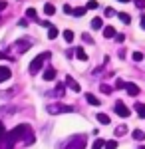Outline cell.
I'll list each match as a JSON object with an SVG mask.
<instances>
[{"label": "cell", "instance_id": "83f0119b", "mask_svg": "<svg viewBox=\"0 0 145 149\" xmlns=\"http://www.w3.org/2000/svg\"><path fill=\"white\" fill-rule=\"evenodd\" d=\"M86 10H88V8H86V6H82V8H76L72 14H74V16H84V14H86Z\"/></svg>", "mask_w": 145, "mask_h": 149}, {"label": "cell", "instance_id": "484cf974", "mask_svg": "<svg viewBox=\"0 0 145 149\" xmlns=\"http://www.w3.org/2000/svg\"><path fill=\"white\" fill-rule=\"evenodd\" d=\"M98 6H100V4H98V0H89L88 4H86V8H88V10H96Z\"/></svg>", "mask_w": 145, "mask_h": 149}, {"label": "cell", "instance_id": "d590c367", "mask_svg": "<svg viewBox=\"0 0 145 149\" xmlns=\"http://www.w3.org/2000/svg\"><path fill=\"white\" fill-rule=\"evenodd\" d=\"M115 40H117V42H123V40H125V34H115Z\"/></svg>", "mask_w": 145, "mask_h": 149}, {"label": "cell", "instance_id": "4dcf8cb0", "mask_svg": "<svg viewBox=\"0 0 145 149\" xmlns=\"http://www.w3.org/2000/svg\"><path fill=\"white\" fill-rule=\"evenodd\" d=\"M26 16L28 18H36V10L34 8H26Z\"/></svg>", "mask_w": 145, "mask_h": 149}, {"label": "cell", "instance_id": "d6a6232c", "mask_svg": "<svg viewBox=\"0 0 145 149\" xmlns=\"http://www.w3.org/2000/svg\"><path fill=\"white\" fill-rule=\"evenodd\" d=\"M82 40H84L86 44H91V42H93V40H91V36H89V34H82Z\"/></svg>", "mask_w": 145, "mask_h": 149}, {"label": "cell", "instance_id": "60d3db41", "mask_svg": "<svg viewBox=\"0 0 145 149\" xmlns=\"http://www.w3.org/2000/svg\"><path fill=\"white\" fill-rule=\"evenodd\" d=\"M139 149H145V147H139Z\"/></svg>", "mask_w": 145, "mask_h": 149}, {"label": "cell", "instance_id": "9a60e30c", "mask_svg": "<svg viewBox=\"0 0 145 149\" xmlns=\"http://www.w3.org/2000/svg\"><path fill=\"white\" fill-rule=\"evenodd\" d=\"M86 100H88V103L89 105H100V100H98V97H96V95H93V93H86Z\"/></svg>", "mask_w": 145, "mask_h": 149}, {"label": "cell", "instance_id": "d4e9b609", "mask_svg": "<svg viewBox=\"0 0 145 149\" xmlns=\"http://www.w3.org/2000/svg\"><path fill=\"white\" fill-rule=\"evenodd\" d=\"M103 149H117V141H115V139L105 141V147H103Z\"/></svg>", "mask_w": 145, "mask_h": 149}, {"label": "cell", "instance_id": "e0dca14e", "mask_svg": "<svg viewBox=\"0 0 145 149\" xmlns=\"http://www.w3.org/2000/svg\"><path fill=\"white\" fill-rule=\"evenodd\" d=\"M91 28H93V30L103 28V20H101V18H93V20H91Z\"/></svg>", "mask_w": 145, "mask_h": 149}, {"label": "cell", "instance_id": "d6986e66", "mask_svg": "<svg viewBox=\"0 0 145 149\" xmlns=\"http://www.w3.org/2000/svg\"><path fill=\"white\" fill-rule=\"evenodd\" d=\"M64 93H66V86H64V84H58L54 95H62V97H64Z\"/></svg>", "mask_w": 145, "mask_h": 149}, {"label": "cell", "instance_id": "9c48e42d", "mask_svg": "<svg viewBox=\"0 0 145 149\" xmlns=\"http://www.w3.org/2000/svg\"><path fill=\"white\" fill-rule=\"evenodd\" d=\"M74 54H76V58H78L79 62H88V54H86V50H84V48H76V50H74Z\"/></svg>", "mask_w": 145, "mask_h": 149}, {"label": "cell", "instance_id": "f35d334b", "mask_svg": "<svg viewBox=\"0 0 145 149\" xmlns=\"http://www.w3.org/2000/svg\"><path fill=\"white\" fill-rule=\"evenodd\" d=\"M4 8H6V2H4V0H0V12L4 10Z\"/></svg>", "mask_w": 145, "mask_h": 149}, {"label": "cell", "instance_id": "8fae6325", "mask_svg": "<svg viewBox=\"0 0 145 149\" xmlns=\"http://www.w3.org/2000/svg\"><path fill=\"white\" fill-rule=\"evenodd\" d=\"M44 80H46V81L56 80V70H54V68H48V70L44 72Z\"/></svg>", "mask_w": 145, "mask_h": 149}, {"label": "cell", "instance_id": "1f68e13d", "mask_svg": "<svg viewBox=\"0 0 145 149\" xmlns=\"http://www.w3.org/2000/svg\"><path fill=\"white\" fill-rule=\"evenodd\" d=\"M133 2H135V6H137L139 10H143V8H145V0H133Z\"/></svg>", "mask_w": 145, "mask_h": 149}, {"label": "cell", "instance_id": "8d00e7d4", "mask_svg": "<svg viewBox=\"0 0 145 149\" xmlns=\"http://www.w3.org/2000/svg\"><path fill=\"white\" fill-rule=\"evenodd\" d=\"M139 24H141V28L145 30V14H141V20H139Z\"/></svg>", "mask_w": 145, "mask_h": 149}, {"label": "cell", "instance_id": "4316f807", "mask_svg": "<svg viewBox=\"0 0 145 149\" xmlns=\"http://www.w3.org/2000/svg\"><path fill=\"white\" fill-rule=\"evenodd\" d=\"M125 131H127V127L119 125L117 129H115V137H121V135H125Z\"/></svg>", "mask_w": 145, "mask_h": 149}, {"label": "cell", "instance_id": "ba28073f", "mask_svg": "<svg viewBox=\"0 0 145 149\" xmlns=\"http://www.w3.org/2000/svg\"><path fill=\"white\" fill-rule=\"evenodd\" d=\"M10 76H12L10 68H4V66H0V84H2V81H6V80H10Z\"/></svg>", "mask_w": 145, "mask_h": 149}, {"label": "cell", "instance_id": "7c38bea8", "mask_svg": "<svg viewBox=\"0 0 145 149\" xmlns=\"http://www.w3.org/2000/svg\"><path fill=\"white\" fill-rule=\"evenodd\" d=\"M115 34H117V32H115L113 26H105V28H103V36H105L107 40H109V38H115Z\"/></svg>", "mask_w": 145, "mask_h": 149}, {"label": "cell", "instance_id": "8992f818", "mask_svg": "<svg viewBox=\"0 0 145 149\" xmlns=\"http://www.w3.org/2000/svg\"><path fill=\"white\" fill-rule=\"evenodd\" d=\"M113 109H115V113L119 115V117H129V113H131V111H129V107H127L123 102H117Z\"/></svg>", "mask_w": 145, "mask_h": 149}, {"label": "cell", "instance_id": "7402d4cb", "mask_svg": "<svg viewBox=\"0 0 145 149\" xmlns=\"http://www.w3.org/2000/svg\"><path fill=\"white\" fill-rule=\"evenodd\" d=\"M131 58H133V62H143V60H145L143 52H133V54H131Z\"/></svg>", "mask_w": 145, "mask_h": 149}, {"label": "cell", "instance_id": "44dd1931", "mask_svg": "<svg viewBox=\"0 0 145 149\" xmlns=\"http://www.w3.org/2000/svg\"><path fill=\"white\" fill-rule=\"evenodd\" d=\"M133 139H137V141H143V139H145V133L141 131V129H135V131H133Z\"/></svg>", "mask_w": 145, "mask_h": 149}, {"label": "cell", "instance_id": "52a82bcc", "mask_svg": "<svg viewBox=\"0 0 145 149\" xmlns=\"http://www.w3.org/2000/svg\"><path fill=\"white\" fill-rule=\"evenodd\" d=\"M125 90H127V93H129L131 97H135V95L139 93V86H137V84H133V81H127V86H125Z\"/></svg>", "mask_w": 145, "mask_h": 149}, {"label": "cell", "instance_id": "ffe728a7", "mask_svg": "<svg viewBox=\"0 0 145 149\" xmlns=\"http://www.w3.org/2000/svg\"><path fill=\"white\" fill-rule=\"evenodd\" d=\"M64 40H66L68 44L74 42V32H72V30H64Z\"/></svg>", "mask_w": 145, "mask_h": 149}, {"label": "cell", "instance_id": "74e56055", "mask_svg": "<svg viewBox=\"0 0 145 149\" xmlns=\"http://www.w3.org/2000/svg\"><path fill=\"white\" fill-rule=\"evenodd\" d=\"M64 12H66V14H72L74 10H72V6H64Z\"/></svg>", "mask_w": 145, "mask_h": 149}, {"label": "cell", "instance_id": "7a4b0ae2", "mask_svg": "<svg viewBox=\"0 0 145 149\" xmlns=\"http://www.w3.org/2000/svg\"><path fill=\"white\" fill-rule=\"evenodd\" d=\"M50 52H42V54H38V56L34 58L32 62H30V66H28V72H30V76H36L38 72H40V68L46 64V60H50Z\"/></svg>", "mask_w": 145, "mask_h": 149}, {"label": "cell", "instance_id": "4fadbf2b", "mask_svg": "<svg viewBox=\"0 0 145 149\" xmlns=\"http://www.w3.org/2000/svg\"><path fill=\"white\" fill-rule=\"evenodd\" d=\"M135 111H137V115H139V117H143V119H145V103L137 102V103H135Z\"/></svg>", "mask_w": 145, "mask_h": 149}, {"label": "cell", "instance_id": "5bb4252c", "mask_svg": "<svg viewBox=\"0 0 145 149\" xmlns=\"http://www.w3.org/2000/svg\"><path fill=\"white\" fill-rule=\"evenodd\" d=\"M96 117H98V121H100L101 125H109V115L107 113H98Z\"/></svg>", "mask_w": 145, "mask_h": 149}, {"label": "cell", "instance_id": "2e32d148", "mask_svg": "<svg viewBox=\"0 0 145 149\" xmlns=\"http://www.w3.org/2000/svg\"><path fill=\"white\" fill-rule=\"evenodd\" d=\"M48 38H50V40H56L58 38V28L56 26H50V28H48Z\"/></svg>", "mask_w": 145, "mask_h": 149}, {"label": "cell", "instance_id": "5b68a950", "mask_svg": "<svg viewBox=\"0 0 145 149\" xmlns=\"http://www.w3.org/2000/svg\"><path fill=\"white\" fill-rule=\"evenodd\" d=\"M68 149H86V135H74L68 141Z\"/></svg>", "mask_w": 145, "mask_h": 149}, {"label": "cell", "instance_id": "6da1fadb", "mask_svg": "<svg viewBox=\"0 0 145 149\" xmlns=\"http://www.w3.org/2000/svg\"><path fill=\"white\" fill-rule=\"evenodd\" d=\"M20 139H26V143H32L34 141V135H32V127L28 125V123H20V125H16L12 131L6 133V139H4V149H10L16 141H20Z\"/></svg>", "mask_w": 145, "mask_h": 149}, {"label": "cell", "instance_id": "ab89813d", "mask_svg": "<svg viewBox=\"0 0 145 149\" xmlns=\"http://www.w3.org/2000/svg\"><path fill=\"white\" fill-rule=\"evenodd\" d=\"M119 2H129V0H119Z\"/></svg>", "mask_w": 145, "mask_h": 149}, {"label": "cell", "instance_id": "ac0fdd59", "mask_svg": "<svg viewBox=\"0 0 145 149\" xmlns=\"http://www.w3.org/2000/svg\"><path fill=\"white\" fill-rule=\"evenodd\" d=\"M44 12L48 16H54L56 14V8H54V4H44Z\"/></svg>", "mask_w": 145, "mask_h": 149}, {"label": "cell", "instance_id": "277c9868", "mask_svg": "<svg viewBox=\"0 0 145 149\" xmlns=\"http://www.w3.org/2000/svg\"><path fill=\"white\" fill-rule=\"evenodd\" d=\"M30 46H32V40H28V38H20V40H16V42H14L12 50H14V52H18V54H24V52H28V50H30Z\"/></svg>", "mask_w": 145, "mask_h": 149}, {"label": "cell", "instance_id": "f546056e", "mask_svg": "<svg viewBox=\"0 0 145 149\" xmlns=\"http://www.w3.org/2000/svg\"><path fill=\"white\" fill-rule=\"evenodd\" d=\"M125 86H127V81H123V80H117V81H115V88H117V90H123Z\"/></svg>", "mask_w": 145, "mask_h": 149}, {"label": "cell", "instance_id": "30bf717a", "mask_svg": "<svg viewBox=\"0 0 145 149\" xmlns=\"http://www.w3.org/2000/svg\"><path fill=\"white\" fill-rule=\"evenodd\" d=\"M66 81H68V86H70V88H72L74 92H82V88H79V84H78L76 80H74L72 76H68V78H66Z\"/></svg>", "mask_w": 145, "mask_h": 149}, {"label": "cell", "instance_id": "f1b7e54d", "mask_svg": "<svg viewBox=\"0 0 145 149\" xmlns=\"http://www.w3.org/2000/svg\"><path fill=\"white\" fill-rule=\"evenodd\" d=\"M6 133H8V131L4 129V125H2V121H0V143H2V141L6 139Z\"/></svg>", "mask_w": 145, "mask_h": 149}, {"label": "cell", "instance_id": "e575fe53", "mask_svg": "<svg viewBox=\"0 0 145 149\" xmlns=\"http://www.w3.org/2000/svg\"><path fill=\"white\" fill-rule=\"evenodd\" d=\"M105 16L109 18V16H115V10L113 8H105Z\"/></svg>", "mask_w": 145, "mask_h": 149}, {"label": "cell", "instance_id": "836d02e7", "mask_svg": "<svg viewBox=\"0 0 145 149\" xmlns=\"http://www.w3.org/2000/svg\"><path fill=\"white\" fill-rule=\"evenodd\" d=\"M101 92H103V93H112L113 90L109 88V86H105V84H101Z\"/></svg>", "mask_w": 145, "mask_h": 149}, {"label": "cell", "instance_id": "cb8c5ba5", "mask_svg": "<svg viewBox=\"0 0 145 149\" xmlns=\"http://www.w3.org/2000/svg\"><path fill=\"white\" fill-rule=\"evenodd\" d=\"M103 147H105V141H103V139H96L91 149H103Z\"/></svg>", "mask_w": 145, "mask_h": 149}, {"label": "cell", "instance_id": "603a6c76", "mask_svg": "<svg viewBox=\"0 0 145 149\" xmlns=\"http://www.w3.org/2000/svg\"><path fill=\"white\" fill-rule=\"evenodd\" d=\"M119 18H121L123 24H129V22H131V16H129L127 12H119Z\"/></svg>", "mask_w": 145, "mask_h": 149}, {"label": "cell", "instance_id": "3957f363", "mask_svg": "<svg viewBox=\"0 0 145 149\" xmlns=\"http://www.w3.org/2000/svg\"><path fill=\"white\" fill-rule=\"evenodd\" d=\"M46 111L50 115H60V113H72L74 107L72 105H64V103H50V105H46Z\"/></svg>", "mask_w": 145, "mask_h": 149}]
</instances>
